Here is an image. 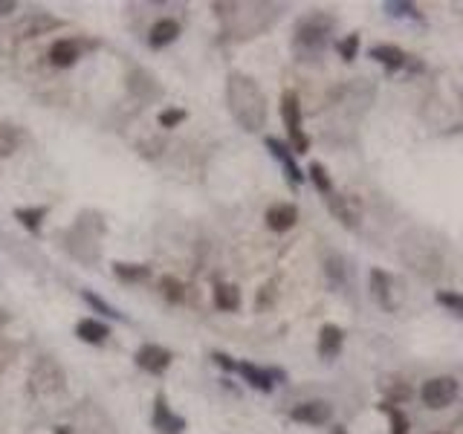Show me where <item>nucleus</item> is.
I'll return each instance as SVG.
<instances>
[{
	"instance_id": "nucleus-16",
	"label": "nucleus",
	"mask_w": 463,
	"mask_h": 434,
	"mask_svg": "<svg viewBox=\"0 0 463 434\" xmlns=\"http://www.w3.org/2000/svg\"><path fill=\"white\" fill-rule=\"evenodd\" d=\"M58 26H61L58 18H50V15H44V12H35V15H29V18L18 26V32H21L23 38H35V35H44V32H50V29H58Z\"/></svg>"
},
{
	"instance_id": "nucleus-15",
	"label": "nucleus",
	"mask_w": 463,
	"mask_h": 434,
	"mask_svg": "<svg viewBox=\"0 0 463 434\" xmlns=\"http://www.w3.org/2000/svg\"><path fill=\"white\" fill-rule=\"evenodd\" d=\"M371 292H373V298L380 301L385 310H394L397 307L394 298H391V275L385 270H373L371 272Z\"/></svg>"
},
{
	"instance_id": "nucleus-5",
	"label": "nucleus",
	"mask_w": 463,
	"mask_h": 434,
	"mask_svg": "<svg viewBox=\"0 0 463 434\" xmlns=\"http://www.w3.org/2000/svg\"><path fill=\"white\" fill-rule=\"evenodd\" d=\"M134 359L145 374L159 376V374L168 371V365H171V351H165V347H159V344H142Z\"/></svg>"
},
{
	"instance_id": "nucleus-2",
	"label": "nucleus",
	"mask_w": 463,
	"mask_h": 434,
	"mask_svg": "<svg viewBox=\"0 0 463 434\" xmlns=\"http://www.w3.org/2000/svg\"><path fill=\"white\" fill-rule=\"evenodd\" d=\"M330 29H333V18L330 15H321V12L307 15L299 23V29H296V47L299 50H307V53H321Z\"/></svg>"
},
{
	"instance_id": "nucleus-14",
	"label": "nucleus",
	"mask_w": 463,
	"mask_h": 434,
	"mask_svg": "<svg viewBox=\"0 0 463 434\" xmlns=\"http://www.w3.org/2000/svg\"><path fill=\"white\" fill-rule=\"evenodd\" d=\"M78 43L73 41V38H58L53 47H50V61L55 64V67H73L75 61H78Z\"/></svg>"
},
{
	"instance_id": "nucleus-11",
	"label": "nucleus",
	"mask_w": 463,
	"mask_h": 434,
	"mask_svg": "<svg viewBox=\"0 0 463 434\" xmlns=\"http://www.w3.org/2000/svg\"><path fill=\"white\" fill-rule=\"evenodd\" d=\"M267 148H270V151H272V157H275V159H278V162L287 168V177H289V183H296V186H299V183L304 180V174L299 171V165H296V162H292L289 148H287L281 139H275V137H267Z\"/></svg>"
},
{
	"instance_id": "nucleus-6",
	"label": "nucleus",
	"mask_w": 463,
	"mask_h": 434,
	"mask_svg": "<svg viewBox=\"0 0 463 434\" xmlns=\"http://www.w3.org/2000/svg\"><path fill=\"white\" fill-rule=\"evenodd\" d=\"M154 428L159 434H183V428H186V420L168 408L165 394H156V400H154Z\"/></svg>"
},
{
	"instance_id": "nucleus-8",
	"label": "nucleus",
	"mask_w": 463,
	"mask_h": 434,
	"mask_svg": "<svg viewBox=\"0 0 463 434\" xmlns=\"http://www.w3.org/2000/svg\"><path fill=\"white\" fill-rule=\"evenodd\" d=\"M264 221H267V226L272 232H289L292 226H296V221H299V208L292 203H275V206L267 208Z\"/></svg>"
},
{
	"instance_id": "nucleus-31",
	"label": "nucleus",
	"mask_w": 463,
	"mask_h": 434,
	"mask_svg": "<svg viewBox=\"0 0 463 434\" xmlns=\"http://www.w3.org/2000/svg\"><path fill=\"white\" fill-rule=\"evenodd\" d=\"M212 359L223 368V371H238V362H232V356H226V354H220V351H215L212 354Z\"/></svg>"
},
{
	"instance_id": "nucleus-12",
	"label": "nucleus",
	"mask_w": 463,
	"mask_h": 434,
	"mask_svg": "<svg viewBox=\"0 0 463 434\" xmlns=\"http://www.w3.org/2000/svg\"><path fill=\"white\" fill-rule=\"evenodd\" d=\"M371 58L380 61L391 73L400 70V67H405V61H408V55L400 47H394V43H376V47H371Z\"/></svg>"
},
{
	"instance_id": "nucleus-22",
	"label": "nucleus",
	"mask_w": 463,
	"mask_h": 434,
	"mask_svg": "<svg viewBox=\"0 0 463 434\" xmlns=\"http://www.w3.org/2000/svg\"><path fill=\"white\" fill-rule=\"evenodd\" d=\"M380 411H383V414H388V420H391V434H408L411 423H408V417H405V411H403V408H397L394 403H383V406H380Z\"/></svg>"
},
{
	"instance_id": "nucleus-23",
	"label": "nucleus",
	"mask_w": 463,
	"mask_h": 434,
	"mask_svg": "<svg viewBox=\"0 0 463 434\" xmlns=\"http://www.w3.org/2000/svg\"><path fill=\"white\" fill-rule=\"evenodd\" d=\"M159 290H162V298L171 301V304H180V301L186 298V287H183V281H177L174 275H165V278L159 281Z\"/></svg>"
},
{
	"instance_id": "nucleus-29",
	"label": "nucleus",
	"mask_w": 463,
	"mask_h": 434,
	"mask_svg": "<svg viewBox=\"0 0 463 434\" xmlns=\"http://www.w3.org/2000/svg\"><path fill=\"white\" fill-rule=\"evenodd\" d=\"M180 122H186V110H180V107H165L159 113V125L162 127H177Z\"/></svg>"
},
{
	"instance_id": "nucleus-19",
	"label": "nucleus",
	"mask_w": 463,
	"mask_h": 434,
	"mask_svg": "<svg viewBox=\"0 0 463 434\" xmlns=\"http://www.w3.org/2000/svg\"><path fill=\"white\" fill-rule=\"evenodd\" d=\"M215 307L223 313H235L240 307V290L235 284H218L215 287Z\"/></svg>"
},
{
	"instance_id": "nucleus-18",
	"label": "nucleus",
	"mask_w": 463,
	"mask_h": 434,
	"mask_svg": "<svg viewBox=\"0 0 463 434\" xmlns=\"http://www.w3.org/2000/svg\"><path fill=\"white\" fill-rule=\"evenodd\" d=\"M113 275L119 281H124V284H139V281L151 278V267H145V264H122V260H116Z\"/></svg>"
},
{
	"instance_id": "nucleus-13",
	"label": "nucleus",
	"mask_w": 463,
	"mask_h": 434,
	"mask_svg": "<svg viewBox=\"0 0 463 434\" xmlns=\"http://www.w3.org/2000/svg\"><path fill=\"white\" fill-rule=\"evenodd\" d=\"M75 336L81 342H87V344H105L107 336H110V327L105 322H99V319H81L75 324Z\"/></svg>"
},
{
	"instance_id": "nucleus-28",
	"label": "nucleus",
	"mask_w": 463,
	"mask_h": 434,
	"mask_svg": "<svg viewBox=\"0 0 463 434\" xmlns=\"http://www.w3.org/2000/svg\"><path fill=\"white\" fill-rule=\"evenodd\" d=\"M336 50H339V55H342L345 61H353V58H356V53H359V35H356V32H351L348 38H342L339 43H336Z\"/></svg>"
},
{
	"instance_id": "nucleus-1",
	"label": "nucleus",
	"mask_w": 463,
	"mask_h": 434,
	"mask_svg": "<svg viewBox=\"0 0 463 434\" xmlns=\"http://www.w3.org/2000/svg\"><path fill=\"white\" fill-rule=\"evenodd\" d=\"M226 99H229V110L238 119V125L243 130H261L267 122V105H264V93L258 90V84L243 73H232L229 84H226Z\"/></svg>"
},
{
	"instance_id": "nucleus-9",
	"label": "nucleus",
	"mask_w": 463,
	"mask_h": 434,
	"mask_svg": "<svg viewBox=\"0 0 463 434\" xmlns=\"http://www.w3.org/2000/svg\"><path fill=\"white\" fill-rule=\"evenodd\" d=\"M177 38H180V23H177L174 18H162V21H156V23L151 26V32H148L151 50H162V47H168V43H174Z\"/></svg>"
},
{
	"instance_id": "nucleus-24",
	"label": "nucleus",
	"mask_w": 463,
	"mask_h": 434,
	"mask_svg": "<svg viewBox=\"0 0 463 434\" xmlns=\"http://www.w3.org/2000/svg\"><path fill=\"white\" fill-rule=\"evenodd\" d=\"M81 298L87 301L96 313H102V316H107V319H124V316H122V313L113 307V304H107L102 295H96V292H90V290H84V292H81Z\"/></svg>"
},
{
	"instance_id": "nucleus-21",
	"label": "nucleus",
	"mask_w": 463,
	"mask_h": 434,
	"mask_svg": "<svg viewBox=\"0 0 463 434\" xmlns=\"http://www.w3.org/2000/svg\"><path fill=\"white\" fill-rule=\"evenodd\" d=\"M327 206H330V211L339 217V221L345 223V226H356V211L351 208V203H348V197H342V194H336V197H327Z\"/></svg>"
},
{
	"instance_id": "nucleus-3",
	"label": "nucleus",
	"mask_w": 463,
	"mask_h": 434,
	"mask_svg": "<svg viewBox=\"0 0 463 434\" xmlns=\"http://www.w3.org/2000/svg\"><path fill=\"white\" fill-rule=\"evenodd\" d=\"M281 119L289 130V139H292V151L296 154H307L310 148V139L302 130V105H299V96L296 93H284L281 96Z\"/></svg>"
},
{
	"instance_id": "nucleus-4",
	"label": "nucleus",
	"mask_w": 463,
	"mask_h": 434,
	"mask_svg": "<svg viewBox=\"0 0 463 434\" xmlns=\"http://www.w3.org/2000/svg\"><path fill=\"white\" fill-rule=\"evenodd\" d=\"M454 397H457V382L452 376H435V379H429L423 388H420V400H423V406L435 408V411L446 408Z\"/></svg>"
},
{
	"instance_id": "nucleus-27",
	"label": "nucleus",
	"mask_w": 463,
	"mask_h": 434,
	"mask_svg": "<svg viewBox=\"0 0 463 434\" xmlns=\"http://www.w3.org/2000/svg\"><path fill=\"white\" fill-rule=\"evenodd\" d=\"M310 180H313V186H316L321 194H330V191H333L330 174H327V168H324L321 162H313V165H310Z\"/></svg>"
},
{
	"instance_id": "nucleus-30",
	"label": "nucleus",
	"mask_w": 463,
	"mask_h": 434,
	"mask_svg": "<svg viewBox=\"0 0 463 434\" xmlns=\"http://www.w3.org/2000/svg\"><path fill=\"white\" fill-rule=\"evenodd\" d=\"M275 301V284H264L258 292V310H267V304Z\"/></svg>"
},
{
	"instance_id": "nucleus-20",
	"label": "nucleus",
	"mask_w": 463,
	"mask_h": 434,
	"mask_svg": "<svg viewBox=\"0 0 463 434\" xmlns=\"http://www.w3.org/2000/svg\"><path fill=\"white\" fill-rule=\"evenodd\" d=\"M47 206H29V208H15V217L21 221V226L23 229H29V232H41V221L47 217Z\"/></svg>"
},
{
	"instance_id": "nucleus-10",
	"label": "nucleus",
	"mask_w": 463,
	"mask_h": 434,
	"mask_svg": "<svg viewBox=\"0 0 463 434\" xmlns=\"http://www.w3.org/2000/svg\"><path fill=\"white\" fill-rule=\"evenodd\" d=\"M342 342H345L342 327H336V324H324V327L319 330V354H321V359H333V356H339V351H342Z\"/></svg>"
},
{
	"instance_id": "nucleus-26",
	"label": "nucleus",
	"mask_w": 463,
	"mask_h": 434,
	"mask_svg": "<svg viewBox=\"0 0 463 434\" xmlns=\"http://www.w3.org/2000/svg\"><path fill=\"white\" fill-rule=\"evenodd\" d=\"M437 304H440V307H446V310H452L454 316L463 319V295H460V292L440 290V292H437Z\"/></svg>"
},
{
	"instance_id": "nucleus-7",
	"label": "nucleus",
	"mask_w": 463,
	"mask_h": 434,
	"mask_svg": "<svg viewBox=\"0 0 463 434\" xmlns=\"http://www.w3.org/2000/svg\"><path fill=\"white\" fill-rule=\"evenodd\" d=\"M330 414H333V408L324 400H307V403H299L296 408L289 411L292 420L304 423V425H324L330 420Z\"/></svg>"
},
{
	"instance_id": "nucleus-32",
	"label": "nucleus",
	"mask_w": 463,
	"mask_h": 434,
	"mask_svg": "<svg viewBox=\"0 0 463 434\" xmlns=\"http://www.w3.org/2000/svg\"><path fill=\"white\" fill-rule=\"evenodd\" d=\"M15 0H0V15H9V12H15Z\"/></svg>"
},
{
	"instance_id": "nucleus-17",
	"label": "nucleus",
	"mask_w": 463,
	"mask_h": 434,
	"mask_svg": "<svg viewBox=\"0 0 463 434\" xmlns=\"http://www.w3.org/2000/svg\"><path fill=\"white\" fill-rule=\"evenodd\" d=\"M238 374L252 385V388H258V391H272V371H264L258 365H252V362H238Z\"/></svg>"
},
{
	"instance_id": "nucleus-25",
	"label": "nucleus",
	"mask_w": 463,
	"mask_h": 434,
	"mask_svg": "<svg viewBox=\"0 0 463 434\" xmlns=\"http://www.w3.org/2000/svg\"><path fill=\"white\" fill-rule=\"evenodd\" d=\"M383 388H385V397H388V403H391V400L403 403V400H408V397H411V385H408V382H400V379H385V382H383Z\"/></svg>"
},
{
	"instance_id": "nucleus-33",
	"label": "nucleus",
	"mask_w": 463,
	"mask_h": 434,
	"mask_svg": "<svg viewBox=\"0 0 463 434\" xmlns=\"http://www.w3.org/2000/svg\"><path fill=\"white\" fill-rule=\"evenodd\" d=\"M333 434H348V431H345L342 425H336V428H333Z\"/></svg>"
}]
</instances>
